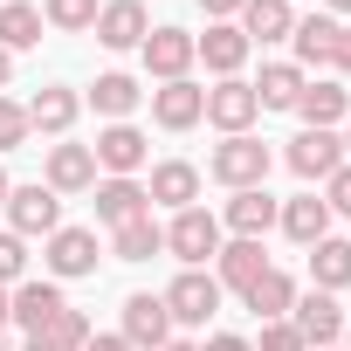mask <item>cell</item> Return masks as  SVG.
I'll return each instance as SVG.
<instances>
[{"label": "cell", "mask_w": 351, "mask_h": 351, "mask_svg": "<svg viewBox=\"0 0 351 351\" xmlns=\"http://www.w3.org/2000/svg\"><path fill=\"white\" fill-rule=\"evenodd\" d=\"M145 193H152V207H200V165L193 158H158L152 165V180H145Z\"/></svg>", "instance_id": "15"}, {"label": "cell", "mask_w": 351, "mask_h": 351, "mask_svg": "<svg viewBox=\"0 0 351 351\" xmlns=\"http://www.w3.org/2000/svg\"><path fill=\"white\" fill-rule=\"evenodd\" d=\"M110 56H124V49H138L145 35H152V14H145V0H104L97 8V28H90Z\"/></svg>", "instance_id": "11"}, {"label": "cell", "mask_w": 351, "mask_h": 351, "mask_svg": "<svg viewBox=\"0 0 351 351\" xmlns=\"http://www.w3.org/2000/svg\"><path fill=\"white\" fill-rule=\"evenodd\" d=\"M241 303H248V310H255L262 324H276V317H289V303H296V282H289L282 269H269V276H262V282H255V289H248Z\"/></svg>", "instance_id": "32"}, {"label": "cell", "mask_w": 351, "mask_h": 351, "mask_svg": "<svg viewBox=\"0 0 351 351\" xmlns=\"http://www.w3.org/2000/svg\"><path fill=\"white\" fill-rule=\"evenodd\" d=\"M296 117H303V131H337L351 117V90L330 83V76H310L303 97H296Z\"/></svg>", "instance_id": "17"}, {"label": "cell", "mask_w": 351, "mask_h": 351, "mask_svg": "<svg viewBox=\"0 0 351 351\" xmlns=\"http://www.w3.org/2000/svg\"><path fill=\"white\" fill-rule=\"evenodd\" d=\"M269 145L255 138V131H241V138H221L214 145V158H207V172H214V180L228 186V193H241V186H262L269 180Z\"/></svg>", "instance_id": "2"}, {"label": "cell", "mask_w": 351, "mask_h": 351, "mask_svg": "<svg viewBox=\"0 0 351 351\" xmlns=\"http://www.w3.org/2000/svg\"><path fill=\"white\" fill-rule=\"evenodd\" d=\"M330 69L351 76V28H344V21H337V42H330Z\"/></svg>", "instance_id": "38"}, {"label": "cell", "mask_w": 351, "mask_h": 351, "mask_svg": "<svg viewBox=\"0 0 351 351\" xmlns=\"http://www.w3.org/2000/svg\"><path fill=\"white\" fill-rule=\"evenodd\" d=\"M200 351H255V344H248V337H241V330H214V337H207V344H200Z\"/></svg>", "instance_id": "39"}, {"label": "cell", "mask_w": 351, "mask_h": 351, "mask_svg": "<svg viewBox=\"0 0 351 351\" xmlns=\"http://www.w3.org/2000/svg\"><path fill=\"white\" fill-rule=\"evenodd\" d=\"M276 214H282V200H269V186H241V193H228V207H221V234L262 241V234L276 228Z\"/></svg>", "instance_id": "6"}, {"label": "cell", "mask_w": 351, "mask_h": 351, "mask_svg": "<svg viewBox=\"0 0 351 351\" xmlns=\"http://www.w3.org/2000/svg\"><path fill=\"white\" fill-rule=\"evenodd\" d=\"M0 351H8V344H0Z\"/></svg>", "instance_id": "49"}, {"label": "cell", "mask_w": 351, "mask_h": 351, "mask_svg": "<svg viewBox=\"0 0 351 351\" xmlns=\"http://www.w3.org/2000/svg\"><path fill=\"white\" fill-rule=\"evenodd\" d=\"M221 214H207V207H180L165 221V255L180 262V269H200V262H214L221 255Z\"/></svg>", "instance_id": "1"}, {"label": "cell", "mask_w": 351, "mask_h": 351, "mask_svg": "<svg viewBox=\"0 0 351 351\" xmlns=\"http://www.w3.org/2000/svg\"><path fill=\"white\" fill-rule=\"evenodd\" d=\"M28 138H35V124H28V104L0 97V152H21Z\"/></svg>", "instance_id": "35"}, {"label": "cell", "mask_w": 351, "mask_h": 351, "mask_svg": "<svg viewBox=\"0 0 351 351\" xmlns=\"http://www.w3.org/2000/svg\"><path fill=\"white\" fill-rule=\"evenodd\" d=\"M138 76H124V69H110V76H97L90 83V110L97 117H110V124H131V110H138Z\"/></svg>", "instance_id": "26"}, {"label": "cell", "mask_w": 351, "mask_h": 351, "mask_svg": "<svg viewBox=\"0 0 351 351\" xmlns=\"http://www.w3.org/2000/svg\"><path fill=\"white\" fill-rule=\"evenodd\" d=\"M14 324V310H8V289H0V330H8Z\"/></svg>", "instance_id": "44"}, {"label": "cell", "mask_w": 351, "mask_h": 351, "mask_svg": "<svg viewBox=\"0 0 351 351\" xmlns=\"http://www.w3.org/2000/svg\"><path fill=\"white\" fill-rule=\"evenodd\" d=\"M255 351H310V344L296 337V324H289V317H276V324H262V344H255Z\"/></svg>", "instance_id": "37"}, {"label": "cell", "mask_w": 351, "mask_h": 351, "mask_svg": "<svg viewBox=\"0 0 351 351\" xmlns=\"http://www.w3.org/2000/svg\"><path fill=\"white\" fill-rule=\"evenodd\" d=\"M90 193H97V221H104V228H124V221L152 214V193H145V180H97Z\"/></svg>", "instance_id": "21"}, {"label": "cell", "mask_w": 351, "mask_h": 351, "mask_svg": "<svg viewBox=\"0 0 351 351\" xmlns=\"http://www.w3.org/2000/svg\"><path fill=\"white\" fill-rule=\"evenodd\" d=\"M165 351H200V344H186V337H172V344H165Z\"/></svg>", "instance_id": "46"}, {"label": "cell", "mask_w": 351, "mask_h": 351, "mask_svg": "<svg viewBox=\"0 0 351 351\" xmlns=\"http://www.w3.org/2000/svg\"><path fill=\"white\" fill-rule=\"evenodd\" d=\"M76 117H83V97H76V90H62V83H49V90H35V97H28V124H35V131H49V138H62Z\"/></svg>", "instance_id": "24"}, {"label": "cell", "mask_w": 351, "mask_h": 351, "mask_svg": "<svg viewBox=\"0 0 351 351\" xmlns=\"http://www.w3.org/2000/svg\"><path fill=\"white\" fill-rule=\"evenodd\" d=\"M0 214H8V228H14L21 241H28V234H42V241H49V234L62 228V193H49L42 180H28V186H14V193H8V207H0Z\"/></svg>", "instance_id": "3"}, {"label": "cell", "mask_w": 351, "mask_h": 351, "mask_svg": "<svg viewBox=\"0 0 351 351\" xmlns=\"http://www.w3.org/2000/svg\"><path fill=\"white\" fill-rule=\"evenodd\" d=\"M269 269H276V262L262 255V241H221V255H214V282L234 289V296H248Z\"/></svg>", "instance_id": "18"}, {"label": "cell", "mask_w": 351, "mask_h": 351, "mask_svg": "<svg viewBox=\"0 0 351 351\" xmlns=\"http://www.w3.org/2000/svg\"><path fill=\"white\" fill-rule=\"evenodd\" d=\"M324 351H337V344H324Z\"/></svg>", "instance_id": "48"}, {"label": "cell", "mask_w": 351, "mask_h": 351, "mask_svg": "<svg viewBox=\"0 0 351 351\" xmlns=\"http://www.w3.org/2000/svg\"><path fill=\"white\" fill-rule=\"evenodd\" d=\"M330 42H337V21H330V14H310V21H296V35H289V49H296V69L310 76L317 62H330Z\"/></svg>", "instance_id": "30"}, {"label": "cell", "mask_w": 351, "mask_h": 351, "mask_svg": "<svg viewBox=\"0 0 351 351\" xmlns=\"http://www.w3.org/2000/svg\"><path fill=\"white\" fill-rule=\"evenodd\" d=\"M276 228H282L296 248H317V241L330 234V207H324V193H296V200H282Z\"/></svg>", "instance_id": "22"}, {"label": "cell", "mask_w": 351, "mask_h": 351, "mask_svg": "<svg viewBox=\"0 0 351 351\" xmlns=\"http://www.w3.org/2000/svg\"><path fill=\"white\" fill-rule=\"evenodd\" d=\"M324 8H330V21H337V14H351V0H324Z\"/></svg>", "instance_id": "45"}, {"label": "cell", "mask_w": 351, "mask_h": 351, "mask_svg": "<svg viewBox=\"0 0 351 351\" xmlns=\"http://www.w3.org/2000/svg\"><path fill=\"white\" fill-rule=\"evenodd\" d=\"M90 152H97V172H104V180H138V165L152 158V138H145L138 124H104Z\"/></svg>", "instance_id": "5"}, {"label": "cell", "mask_w": 351, "mask_h": 351, "mask_svg": "<svg viewBox=\"0 0 351 351\" xmlns=\"http://www.w3.org/2000/svg\"><path fill=\"white\" fill-rule=\"evenodd\" d=\"M200 8H207V21H234V14L248 8V0H200Z\"/></svg>", "instance_id": "40"}, {"label": "cell", "mask_w": 351, "mask_h": 351, "mask_svg": "<svg viewBox=\"0 0 351 351\" xmlns=\"http://www.w3.org/2000/svg\"><path fill=\"white\" fill-rule=\"evenodd\" d=\"M344 158H351V117H344Z\"/></svg>", "instance_id": "47"}, {"label": "cell", "mask_w": 351, "mask_h": 351, "mask_svg": "<svg viewBox=\"0 0 351 351\" xmlns=\"http://www.w3.org/2000/svg\"><path fill=\"white\" fill-rule=\"evenodd\" d=\"M255 117H262V104H255V90H248L241 76H221V83L207 90V124H214L221 138H241Z\"/></svg>", "instance_id": "9"}, {"label": "cell", "mask_w": 351, "mask_h": 351, "mask_svg": "<svg viewBox=\"0 0 351 351\" xmlns=\"http://www.w3.org/2000/svg\"><path fill=\"white\" fill-rule=\"evenodd\" d=\"M83 344H90V317H83L76 303H69L62 317H49V324L28 337V351H83Z\"/></svg>", "instance_id": "31"}, {"label": "cell", "mask_w": 351, "mask_h": 351, "mask_svg": "<svg viewBox=\"0 0 351 351\" xmlns=\"http://www.w3.org/2000/svg\"><path fill=\"white\" fill-rule=\"evenodd\" d=\"M42 8H28V0H0V49L8 56H21V49H35L42 42Z\"/></svg>", "instance_id": "29"}, {"label": "cell", "mask_w": 351, "mask_h": 351, "mask_svg": "<svg viewBox=\"0 0 351 351\" xmlns=\"http://www.w3.org/2000/svg\"><path fill=\"white\" fill-rule=\"evenodd\" d=\"M14 282H28V241L14 228H0V289H14Z\"/></svg>", "instance_id": "34"}, {"label": "cell", "mask_w": 351, "mask_h": 351, "mask_svg": "<svg viewBox=\"0 0 351 351\" xmlns=\"http://www.w3.org/2000/svg\"><path fill=\"white\" fill-rule=\"evenodd\" d=\"M131 351H165L172 344V317H165V296H152V289H138V296H124V330H117Z\"/></svg>", "instance_id": "7"}, {"label": "cell", "mask_w": 351, "mask_h": 351, "mask_svg": "<svg viewBox=\"0 0 351 351\" xmlns=\"http://www.w3.org/2000/svg\"><path fill=\"white\" fill-rule=\"evenodd\" d=\"M8 310H14V324L35 337L49 317H62V310H69V296H62V282H49V276H42V282H14V289H8Z\"/></svg>", "instance_id": "20"}, {"label": "cell", "mask_w": 351, "mask_h": 351, "mask_svg": "<svg viewBox=\"0 0 351 351\" xmlns=\"http://www.w3.org/2000/svg\"><path fill=\"white\" fill-rule=\"evenodd\" d=\"M110 255H117V262H152V255H165V228H158L152 214H138V221L110 228Z\"/></svg>", "instance_id": "27"}, {"label": "cell", "mask_w": 351, "mask_h": 351, "mask_svg": "<svg viewBox=\"0 0 351 351\" xmlns=\"http://www.w3.org/2000/svg\"><path fill=\"white\" fill-rule=\"evenodd\" d=\"M138 56H145V76L180 83V76L193 69V35H186V28H152V35L138 42Z\"/></svg>", "instance_id": "14"}, {"label": "cell", "mask_w": 351, "mask_h": 351, "mask_svg": "<svg viewBox=\"0 0 351 351\" xmlns=\"http://www.w3.org/2000/svg\"><path fill=\"white\" fill-rule=\"evenodd\" d=\"M248 49H255V42H248L234 21H207V35H193V62H207L214 76H241Z\"/></svg>", "instance_id": "16"}, {"label": "cell", "mask_w": 351, "mask_h": 351, "mask_svg": "<svg viewBox=\"0 0 351 351\" xmlns=\"http://www.w3.org/2000/svg\"><path fill=\"white\" fill-rule=\"evenodd\" d=\"M282 158H289V172H296V180H317V186H324L330 172L344 165V138H337V131H296Z\"/></svg>", "instance_id": "12"}, {"label": "cell", "mask_w": 351, "mask_h": 351, "mask_svg": "<svg viewBox=\"0 0 351 351\" xmlns=\"http://www.w3.org/2000/svg\"><path fill=\"white\" fill-rule=\"evenodd\" d=\"M83 351H131V344H124V337H117V330H104V337H97V330H90V344H83Z\"/></svg>", "instance_id": "41"}, {"label": "cell", "mask_w": 351, "mask_h": 351, "mask_svg": "<svg viewBox=\"0 0 351 351\" xmlns=\"http://www.w3.org/2000/svg\"><path fill=\"white\" fill-rule=\"evenodd\" d=\"M97 8H104V0H42V21L62 28V35H90L97 28Z\"/></svg>", "instance_id": "33"}, {"label": "cell", "mask_w": 351, "mask_h": 351, "mask_svg": "<svg viewBox=\"0 0 351 351\" xmlns=\"http://www.w3.org/2000/svg\"><path fill=\"white\" fill-rule=\"evenodd\" d=\"M42 186H49V193H90V186H97V152H90V145H49Z\"/></svg>", "instance_id": "19"}, {"label": "cell", "mask_w": 351, "mask_h": 351, "mask_svg": "<svg viewBox=\"0 0 351 351\" xmlns=\"http://www.w3.org/2000/svg\"><path fill=\"white\" fill-rule=\"evenodd\" d=\"M8 83H14V56H8V49H0V90H8Z\"/></svg>", "instance_id": "42"}, {"label": "cell", "mask_w": 351, "mask_h": 351, "mask_svg": "<svg viewBox=\"0 0 351 351\" xmlns=\"http://www.w3.org/2000/svg\"><path fill=\"white\" fill-rule=\"evenodd\" d=\"M42 269H49V282H83V276H97V228H56L49 248H42Z\"/></svg>", "instance_id": "4"}, {"label": "cell", "mask_w": 351, "mask_h": 351, "mask_svg": "<svg viewBox=\"0 0 351 351\" xmlns=\"http://www.w3.org/2000/svg\"><path fill=\"white\" fill-rule=\"evenodd\" d=\"M214 310H221V282L207 269H180L172 276V289H165V317L172 324H207Z\"/></svg>", "instance_id": "8"}, {"label": "cell", "mask_w": 351, "mask_h": 351, "mask_svg": "<svg viewBox=\"0 0 351 351\" xmlns=\"http://www.w3.org/2000/svg\"><path fill=\"white\" fill-rule=\"evenodd\" d=\"M8 193H14V180H8V165H0V207H8Z\"/></svg>", "instance_id": "43"}, {"label": "cell", "mask_w": 351, "mask_h": 351, "mask_svg": "<svg viewBox=\"0 0 351 351\" xmlns=\"http://www.w3.org/2000/svg\"><path fill=\"white\" fill-rule=\"evenodd\" d=\"M324 207H330V221H337V214L351 221V158H344L330 180H324Z\"/></svg>", "instance_id": "36"}, {"label": "cell", "mask_w": 351, "mask_h": 351, "mask_svg": "<svg viewBox=\"0 0 351 351\" xmlns=\"http://www.w3.org/2000/svg\"><path fill=\"white\" fill-rule=\"evenodd\" d=\"M200 117H207V90H200L193 76L152 90V124H158V131H193Z\"/></svg>", "instance_id": "10"}, {"label": "cell", "mask_w": 351, "mask_h": 351, "mask_svg": "<svg viewBox=\"0 0 351 351\" xmlns=\"http://www.w3.org/2000/svg\"><path fill=\"white\" fill-rule=\"evenodd\" d=\"M234 28L269 49V42H289L296 35V8H289V0H248V8L234 14Z\"/></svg>", "instance_id": "23"}, {"label": "cell", "mask_w": 351, "mask_h": 351, "mask_svg": "<svg viewBox=\"0 0 351 351\" xmlns=\"http://www.w3.org/2000/svg\"><path fill=\"white\" fill-rule=\"evenodd\" d=\"M303 83H310V76H303L296 62H262V76H255L248 90H255V104H262V110H296Z\"/></svg>", "instance_id": "25"}, {"label": "cell", "mask_w": 351, "mask_h": 351, "mask_svg": "<svg viewBox=\"0 0 351 351\" xmlns=\"http://www.w3.org/2000/svg\"><path fill=\"white\" fill-rule=\"evenodd\" d=\"M289 324H296V337H303L310 351H324V344L344 337V310H337V296H324V289L296 296V303H289Z\"/></svg>", "instance_id": "13"}, {"label": "cell", "mask_w": 351, "mask_h": 351, "mask_svg": "<svg viewBox=\"0 0 351 351\" xmlns=\"http://www.w3.org/2000/svg\"><path fill=\"white\" fill-rule=\"evenodd\" d=\"M310 282H317L324 296H337V289H351V241H337V234H324V241L310 248Z\"/></svg>", "instance_id": "28"}]
</instances>
